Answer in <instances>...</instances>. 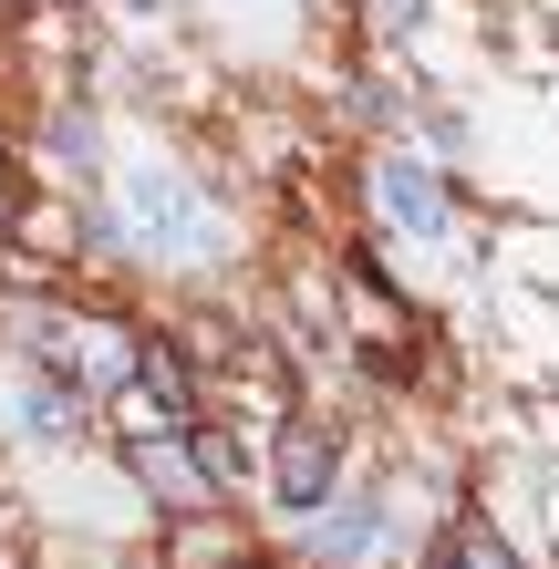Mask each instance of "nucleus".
Here are the masks:
<instances>
[{
	"label": "nucleus",
	"instance_id": "obj_3",
	"mask_svg": "<svg viewBox=\"0 0 559 569\" xmlns=\"http://www.w3.org/2000/svg\"><path fill=\"white\" fill-rule=\"evenodd\" d=\"M301 549H311V569H373V559L393 549V518H383V497H332V508H311Z\"/></svg>",
	"mask_w": 559,
	"mask_h": 569
},
{
	"label": "nucleus",
	"instance_id": "obj_2",
	"mask_svg": "<svg viewBox=\"0 0 559 569\" xmlns=\"http://www.w3.org/2000/svg\"><path fill=\"white\" fill-rule=\"evenodd\" d=\"M270 497H280L290 518L332 508V497H342V435L311 425V415H290V425L270 435Z\"/></svg>",
	"mask_w": 559,
	"mask_h": 569
},
{
	"label": "nucleus",
	"instance_id": "obj_4",
	"mask_svg": "<svg viewBox=\"0 0 559 569\" xmlns=\"http://www.w3.org/2000/svg\"><path fill=\"white\" fill-rule=\"evenodd\" d=\"M136 383L167 405V425H177V435H187V425H208V415H197V362H187L177 342H136Z\"/></svg>",
	"mask_w": 559,
	"mask_h": 569
},
{
	"label": "nucleus",
	"instance_id": "obj_7",
	"mask_svg": "<svg viewBox=\"0 0 559 569\" xmlns=\"http://www.w3.org/2000/svg\"><path fill=\"white\" fill-rule=\"evenodd\" d=\"M52 156H62V166H83V177H93V124H83V114H52Z\"/></svg>",
	"mask_w": 559,
	"mask_h": 569
},
{
	"label": "nucleus",
	"instance_id": "obj_1",
	"mask_svg": "<svg viewBox=\"0 0 559 569\" xmlns=\"http://www.w3.org/2000/svg\"><path fill=\"white\" fill-rule=\"evenodd\" d=\"M373 218L393 228V239H446V228H456L446 166L415 156V146H383V156H373Z\"/></svg>",
	"mask_w": 559,
	"mask_h": 569
},
{
	"label": "nucleus",
	"instance_id": "obj_6",
	"mask_svg": "<svg viewBox=\"0 0 559 569\" xmlns=\"http://www.w3.org/2000/svg\"><path fill=\"white\" fill-rule=\"evenodd\" d=\"M136 477H146L156 497H218V487H208V466L187 456V435H167V446H136Z\"/></svg>",
	"mask_w": 559,
	"mask_h": 569
},
{
	"label": "nucleus",
	"instance_id": "obj_5",
	"mask_svg": "<svg viewBox=\"0 0 559 569\" xmlns=\"http://www.w3.org/2000/svg\"><path fill=\"white\" fill-rule=\"evenodd\" d=\"M446 569H529V559L508 549V528H498V518L456 508V518H446Z\"/></svg>",
	"mask_w": 559,
	"mask_h": 569
}]
</instances>
